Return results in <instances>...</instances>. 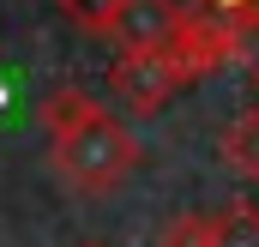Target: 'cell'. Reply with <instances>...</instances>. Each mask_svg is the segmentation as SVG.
Wrapping results in <instances>:
<instances>
[{"mask_svg": "<svg viewBox=\"0 0 259 247\" xmlns=\"http://www.w3.org/2000/svg\"><path fill=\"white\" fill-rule=\"evenodd\" d=\"M42 127H49V163H55V175H61L72 193H84V199L115 193V187L139 169V139H133L91 91H78V85L49 91Z\"/></svg>", "mask_w": 259, "mask_h": 247, "instance_id": "cell-1", "label": "cell"}, {"mask_svg": "<svg viewBox=\"0 0 259 247\" xmlns=\"http://www.w3.org/2000/svg\"><path fill=\"white\" fill-rule=\"evenodd\" d=\"M181 85H187V72L169 61V49H157V55H115V66H109V91L133 115H157Z\"/></svg>", "mask_w": 259, "mask_h": 247, "instance_id": "cell-2", "label": "cell"}, {"mask_svg": "<svg viewBox=\"0 0 259 247\" xmlns=\"http://www.w3.org/2000/svg\"><path fill=\"white\" fill-rule=\"evenodd\" d=\"M175 24H181V6L175 0H121L109 36L121 43V55H157V49H169Z\"/></svg>", "mask_w": 259, "mask_h": 247, "instance_id": "cell-3", "label": "cell"}, {"mask_svg": "<svg viewBox=\"0 0 259 247\" xmlns=\"http://www.w3.org/2000/svg\"><path fill=\"white\" fill-rule=\"evenodd\" d=\"M217 157H223V163H229L241 181H259V109H241L235 121L223 127Z\"/></svg>", "mask_w": 259, "mask_h": 247, "instance_id": "cell-4", "label": "cell"}, {"mask_svg": "<svg viewBox=\"0 0 259 247\" xmlns=\"http://www.w3.org/2000/svg\"><path fill=\"white\" fill-rule=\"evenodd\" d=\"M205 247H259V205L235 199L223 211H205Z\"/></svg>", "mask_w": 259, "mask_h": 247, "instance_id": "cell-5", "label": "cell"}, {"mask_svg": "<svg viewBox=\"0 0 259 247\" xmlns=\"http://www.w3.org/2000/svg\"><path fill=\"white\" fill-rule=\"evenodd\" d=\"M66 12V24H78L84 36H109L115 30V12H121V0H55Z\"/></svg>", "mask_w": 259, "mask_h": 247, "instance_id": "cell-6", "label": "cell"}, {"mask_svg": "<svg viewBox=\"0 0 259 247\" xmlns=\"http://www.w3.org/2000/svg\"><path fill=\"white\" fill-rule=\"evenodd\" d=\"M229 66H241L259 85V18H235V61Z\"/></svg>", "mask_w": 259, "mask_h": 247, "instance_id": "cell-7", "label": "cell"}, {"mask_svg": "<svg viewBox=\"0 0 259 247\" xmlns=\"http://www.w3.org/2000/svg\"><path fill=\"white\" fill-rule=\"evenodd\" d=\"M157 247H205V211H181V217L157 235Z\"/></svg>", "mask_w": 259, "mask_h": 247, "instance_id": "cell-8", "label": "cell"}, {"mask_svg": "<svg viewBox=\"0 0 259 247\" xmlns=\"http://www.w3.org/2000/svg\"><path fill=\"white\" fill-rule=\"evenodd\" d=\"M205 12H223V18H259V0H199Z\"/></svg>", "mask_w": 259, "mask_h": 247, "instance_id": "cell-9", "label": "cell"}, {"mask_svg": "<svg viewBox=\"0 0 259 247\" xmlns=\"http://www.w3.org/2000/svg\"><path fill=\"white\" fill-rule=\"evenodd\" d=\"M78 247H109V241H78Z\"/></svg>", "mask_w": 259, "mask_h": 247, "instance_id": "cell-10", "label": "cell"}]
</instances>
